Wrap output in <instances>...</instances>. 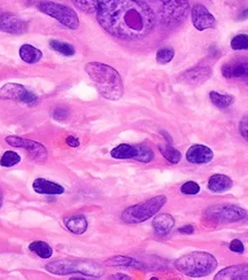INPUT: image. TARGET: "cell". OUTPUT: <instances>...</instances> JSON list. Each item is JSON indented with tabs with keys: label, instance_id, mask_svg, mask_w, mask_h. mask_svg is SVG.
<instances>
[{
	"label": "cell",
	"instance_id": "6da1fadb",
	"mask_svg": "<svg viewBox=\"0 0 248 280\" xmlns=\"http://www.w3.org/2000/svg\"><path fill=\"white\" fill-rule=\"evenodd\" d=\"M97 19L108 34L124 40L145 38L155 25L154 13L141 0H108L99 8Z\"/></svg>",
	"mask_w": 248,
	"mask_h": 280
},
{
	"label": "cell",
	"instance_id": "7a4b0ae2",
	"mask_svg": "<svg viewBox=\"0 0 248 280\" xmlns=\"http://www.w3.org/2000/svg\"><path fill=\"white\" fill-rule=\"evenodd\" d=\"M85 71L105 99L116 101L123 96V80L119 71L113 67L101 62H89L85 66Z\"/></svg>",
	"mask_w": 248,
	"mask_h": 280
},
{
	"label": "cell",
	"instance_id": "3957f363",
	"mask_svg": "<svg viewBox=\"0 0 248 280\" xmlns=\"http://www.w3.org/2000/svg\"><path fill=\"white\" fill-rule=\"evenodd\" d=\"M175 268L190 278H204L216 270L217 261L207 251H192L176 260Z\"/></svg>",
	"mask_w": 248,
	"mask_h": 280
},
{
	"label": "cell",
	"instance_id": "277c9868",
	"mask_svg": "<svg viewBox=\"0 0 248 280\" xmlns=\"http://www.w3.org/2000/svg\"><path fill=\"white\" fill-rule=\"evenodd\" d=\"M49 273L56 275H68L78 273L91 278H100L103 274V269L96 262L84 260H57L45 265Z\"/></svg>",
	"mask_w": 248,
	"mask_h": 280
},
{
	"label": "cell",
	"instance_id": "5b68a950",
	"mask_svg": "<svg viewBox=\"0 0 248 280\" xmlns=\"http://www.w3.org/2000/svg\"><path fill=\"white\" fill-rule=\"evenodd\" d=\"M167 197L157 195L150 199V200L144 201L138 205L131 206L122 213L121 218L127 224H139L144 223L152 218L162 209L166 205Z\"/></svg>",
	"mask_w": 248,
	"mask_h": 280
},
{
	"label": "cell",
	"instance_id": "8992f818",
	"mask_svg": "<svg viewBox=\"0 0 248 280\" xmlns=\"http://www.w3.org/2000/svg\"><path fill=\"white\" fill-rule=\"evenodd\" d=\"M38 8L40 12L52 16L53 19H56L61 24L67 26V28L76 30L79 26L78 15L76 14L74 10H71L68 6L48 2V0H44V2H40L38 4Z\"/></svg>",
	"mask_w": 248,
	"mask_h": 280
},
{
	"label": "cell",
	"instance_id": "52a82bcc",
	"mask_svg": "<svg viewBox=\"0 0 248 280\" xmlns=\"http://www.w3.org/2000/svg\"><path fill=\"white\" fill-rule=\"evenodd\" d=\"M160 16L162 23L166 25H176L187 16L190 11L188 0H162Z\"/></svg>",
	"mask_w": 248,
	"mask_h": 280
},
{
	"label": "cell",
	"instance_id": "ba28073f",
	"mask_svg": "<svg viewBox=\"0 0 248 280\" xmlns=\"http://www.w3.org/2000/svg\"><path fill=\"white\" fill-rule=\"evenodd\" d=\"M206 217L216 223H236L247 217L242 208L234 205H215L206 210Z\"/></svg>",
	"mask_w": 248,
	"mask_h": 280
},
{
	"label": "cell",
	"instance_id": "9c48e42d",
	"mask_svg": "<svg viewBox=\"0 0 248 280\" xmlns=\"http://www.w3.org/2000/svg\"><path fill=\"white\" fill-rule=\"evenodd\" d=\"M0 99L2 100L17 101L24 105L33 106L38 102V97L26 90L23 85L16 83H7L0 89Z\"/></svg>",
	"mask_w": 248,
	"mask_h": 280
},
{
	"label": "cell",
	"instance_id": "30bf717a",
	"mask_svg": "<svg viewBox=\"0 0 248 280\" xmlns=\"http://www.w3.org/2000/svg\"><path fill=\"white\" fill-rule=\"evenodd\" d=\"M6 143L12 147L24 148L29 153L31 159L36 162H39V163H43L47 160L48 153L46 148L42 144L34 142V140L17 137V135H10V137L6 138Z\"/></svg>",
	"mask_w": 248,
	"mask_h": 280
},
{
	"label": "cell",
	"instance_id": "8fae6325",
	"mask_svg": "<svg viewBox=\"0 0 248 280\" xmlns=\"http://www.w3.org/2000/svg\"><path fill=\"white\" fill-rule=\"evenodd\" d=\"M211 76V67L206 62L198 63L180 75L179 79L190 85H200Z\"/></svg>",
	"mask_w": 248,
	"mask_h": 280
},
{
	"label": "cell",
	"instance_id": "7c38bea8",
	"mask_svg": "<svg viewBox=\"0 0 248 280\" xmlns=\"http://www.w3.org/2000/svg\"><path fill=\"white\" fill-rule=\"evenodd\" d=\"M191 17L193 25L199 31L214 28L216 25V19L214 15L201 4H197V5L193 6L191 10Z\"/></svg>",
	"mask_w": 248,
	"mask_h": 280
},
{
	"label": "cell",
	"instance_id": "4fadbf2b",
	"mask_svg": "<svg viewBox=\"0 0 248 280\" xmlns=\"http://www.w3.org/2000/svg\"><path fill=\"white\" fill-rule=\"evenodd\" d=\"M225 78H242L248 77V59L236 58L225 62L221 68Z\"/></svg>",
	"mask_w": 248,
	"mask_h": 280
},
{
	"label": "cell",
	"instance_id": "5bb4252c",
	"mask_svg": "<svg viewBox=\"0 0 248 280\" xmlns=\"http://www.w3.org/2000/svg\"><path fill=\"white\" fill-rule=\"evenodd\" d=\"M0 31L13 35H21L26 31V23L13 13L0 11Z\"/></svg>",
	"mask_w": 248,
	"mask_h": 280
},
{
	"label": "cell",
	"instance_id": "9a60e30c",
	"mask_svg": "<svg viewBox=\"0 0 248 280\" xmlns=\"http://www.w3.org/2000/svg\"><path fill=\"white\" fill-rule=\"evenodd\" d=\"M214 159V153L205 145H193L186 152V160L193 164H206Z\"/></svg>",
	"mask_w": 248,
	"mask_h": 280
},
{
	"label": "cell",
	"instance_id": "2e32d148",
	"mask_svg": "<svg viewBox=\"0 0 248 280\" xmlns=\"http://www.w3.org/2000/svg\"><path fill=\"white\" fill-rule=\"evenodd\" d=\"M215 280H248V264L228 266L214 277Z\"/></svg>",
	"mask_w": 248,
	"mask_h": 280
},
{
	"label": "cell",
	"instance_id": "e0dca14e",
	"mask_svg": "<svg viewBox=\"0 0 248 280\" xmlns=\"http://www.w3.org/2000/svg\"><path fill=\"white\" fill-rule=\"evenodd\" d=\"M33 188L36 193L44 194V195H60V194L65 193V188L60 184L44 178L35 179L33 183Z\"/></svg>",
	"mask_w": 248,
	"mask_h": 280
},
{
	"label": "cell",
	"instance_id": "ac0fdd59",
	"mask_svg": "<svg viewBox=\"0 0 248 280\" xmlns=\"http://www.w3.org/2000/svg\"><path fill=\"white\" fill-rule=\"evenodd\" d=\"M233 180L227 175L215 174L208 180V188L213 193H224L231 189Z\"/></svg>",
	"mask_w": 248,
	"mask_h": 280
},
{
	"label": "cell",
	"instance_id": "d6986e66",
	"mask_svg": "<svg viewBox=\"0 0 248 280\" xmlns=\"http://www.w3.org/2000/svg\"><path fill=\"white\" fill-rule=\"evenodd\" d=\"M139 147L129 144H121L111 151V156L117 160H137L139 156Z\"/></svg>",
	"mask_w": 248,
	"mask_h": 280
},
{
	"label": "cell",
	"instance_id": "ffe728a7",
	"mask_svg": "<svg viewBox=\"0 0 248 280\" xmlns=\"http://www.w3.org/2000/svg\"><path fill=\"white\" fill-rule=\"evenodd\" d=\"M152 225L154 231L159 236H166V234H168L173 230L175 225V219L169 214H160L153 220Z\"/></svg>",
	"mask_w": 248,
	"mask_h": 280
},
{
	"label": "cell",
	"instance_id": "44dd1931",
	"mask_svg": "<svg viewBox=\"0 0 248 280\" xmlns=\"http://www.w3.org/2000/svg\"><path fill=\"white\" fill-rule=\"evenodd\" d=\"M20 58L23 60L25 63H29V65H34V63H37L40 59L43 57L42 51H39L38 48L30 44H24L20 47Z\"/></svg>",
	"mask_w": 248,
	"mask_h": 280
},
{
	"label": "cell",
	"instance_id": "7402d4cb",
	"mask_svg": "<svg viewBox=\"0 0 248 280\" xmlns=\"http://www.w3.org/2000/svg\"><path fill=\"white\" fill-rule=\"evenodd\" d=\"M66 228L74 234H83L88 229V220L83 215H76L65 220Z\"/></svg>",
	"mask_w": 248,
	"mask_h": 280
},
{
	"label": "cell",
	"instance_id": "603a6c76",
	"mask_svg": "<svg viewBox=\"0 0 248 280\" xmlns=\"http://www.w3.org/2000/svg\"><path fill=\"white\" fill-rule=\"evenodd\" d=\"M106 2L108 0H74V4L82 12L93 14V13H97Z\"/></svg>",
	"mask_w": 248,
	"mask_h": 280
},
{
	"label": "cell",
	"instance_id": "cb8c5ba5",
	"mask_svg": "<svg viewBox=\"0 0 248 280\" xmlns=\"http://www.w3.org/2000/svg\"><path fill=\"white\" fill-rule=\"evenodd\" d=\"M209 99L216 107L221 108V109H225V108L233 105L234 102V98L232 96H229V94H221L216 91L209 92Z\"/></svg>",
	"mask_w": 248,
	"mask_h": 280
},
{
	"label": "cell",
	"instance_id": "d4e9b609",
	"mask_svg": "<svg viewBox=\"0 0 248 280\" xmlns=\"http://www.w3.org/2000/svg\"><path fill=\"white\" fill-rule=\"evenodd\" d=\"M29 249L38 255L40 259H49L53 255V249L48 243L44 241H34L30 243Z\"/></svg>",
	"mask_w": 248,
	"mask_h": 280
},
{
	"label": "cell",
	"instance_id": "484cf974",
	"mask_svg": "<svg viewBox=\"0 0 248 280\" xmlns=\"http://www.w3.org/2000/svg\"><path fill=\"white\" fill-rule=\"evenodd\" d=\"M159 151L161 154L163 155L164 159L168 162H170L171 164H177L180 161V159H182V154H180V152L170 145H160Z\"/></svg>",
	"mask_w": 248,
	"mask_h": 280
},
{
	"label": "cell",
	"instance_id": "4316f807",
	"mask_svg": "<svg viewBox=\"0 0 248 280\" xmlns=\"http://www.w3.org/2000/svg\"><path fill=\"white\" fill-rule=\"evenodd\" d=\"M49 46H51L54 51L62 54L65 57H73L75 54V48L71 44L59 42V40H51L49 42Z\"/></svg>",
	"mask_w": 248,
	"mask_h": 280
},
{
	"label": "cell",
	"instance_id": "83f0119b",
	"mask_svg": "<svg viewBox=\"0 0 248 280\" xmlns=\"http://www.w3.org/2000/svg\"><path fill=\"white\" fill-rule=\"evenodd\" d=\"M21 156L17 154V153L13 151H7L4 153V155L0 159V165L5 166V168H11V166H14L17 163H20Z\"/></svg>",
	"mask_w": 248,
	"mask_h": 280
},
{
	"label": "cell",
	"instance_id": "f1b7e54d",
	"mask_svg": "<svg viewBox=\"0 0 248 280\" xmlns=\"http://www.w3.org/2000/svg\"><path fill=\"white\" fill-rule=\"evenodd\" d=\"M106 263L111 266H114V268H116V266L128 268V266L136 264V261L128 256H114V257H111L109 260H107Z\"/></svg>",
	"mask_w": 248,
	"mask_h": 280
},
{
	"label": "cell",
	"instance_id": "f546056e",
	"mask_svg": "<svg viewBox=\"0 0 248 280\" xmlns=\"http://www.w3.org/2000/svg\"><path fill=\"white\" fill-rule=\"evenodd\" d=\"M231 48L234 51H248V35L234 36L231 40Z\"/></svg>",
	"mask_w": 248,
	"mask_h": 280
},
{
	"label": "cell",
	"instance_id": "4dcf8cb0",
	"mask_svg": "<svg viewBox=\"0 0 248 280\" xmlns=\"http://www.w3.org/2000/svg\"><path fill=\"white\" fill-rule=\"evenodd\" d=\"M175 57V51L171 47H162L156 53V61L160 65H167Z\"/></svg>",
	"mask_w": 248,
	"mask_h": 280
},
{
	"label": "cell",
	"instance_id": "1f68e13d",
	"mask_svg": "<svg viewBox=\"0 0 248 280\" xmlns=\"http://www.w3.org/2000/svg\"><path fill=\"white\" fill-rule=\"evenodd\" d=\"M154 159V153L150 147L141 146L139 147V156L137 161L143 162V163H150Z\"/></svg>",
	"mask_w": 248,
	"mask_h": 280
},
{
	"label": "cell",
	"instance_id": "d6a6232c",
	"mask_svg": "<svg viewBox=\"0 0 248 280\" xmlns=\"http://www.w3.org/2000/svg\"><path fill=\"white\" fill-rule=\"evenodd\" d=\"M180 192L185 194V195H197L200 192V186L196 182H186L182 185Z\"/></svg>",
	"mask_w": 248,
	"mask_h": 280
},
{
	"label": "cell",
	"instance_id": "836d02e7",
	"mask_svg": "<svg viewBox=\"0 0 248 280\" xmlns=\"http://www.w3.org/2000/svg\"><path fill=\"white\" fill-rule=\"evenodd\" d=\"M230 250L233 253H237V254H242L245 251V246L243 243L239 240V239H234L231 242H230Z\"/></svg>",
	"mask_w": 248,
	"mask_h": 280
},
{
	"label": "cell",
	"instance_id": "e575fe53",
	"mask_svg": "<svg viewBox=\"0 0 248 280\" xmlns=\"http://www.w3.org/2000/svg\"><path fill=\"white\" fill-rule=\"evenodd\" d=\"M239 132H240L241 137L248 142V116H245L239 123Z\"/></svg>",
	"mask_w": 248,
	"mask_h": 280
},
{
	"label": "cell",
	"instance_id": "d590c367",
	"mask_svg": "<svg viewBox=\"0 0 248 280\" xmlns=\"http://www.w3.org/2000/svg\"><path fill=\"white\" fill-rule=\"evenodd\" d=\"M68 116H69V113L68 110L65 109V108H56L53 111V117L57 121H65L68 119Z\"/></svg>",
	"mask_w": 248,
	"mask_h": 280
},
{
	"label": "cell",
	"instance_id": "8d00e7d4",
	"mask_svg": "<svg viewBox=\"0 0 248 280\" xmlns=\"http://www.w3.org/2000/svg\"><path fill=\"white\" fill-rule=\"evenodd\" d=\"M195 230H196V228L193 227V225L188 224V225H185V227L179 228L178 232L182 234H192V233H195Z\"/></svg>",
	"mask_w": 248,
	"mask_h": 280
},
{
	"label": "cell",
	"instance_id": "74e56055",
	"mask_svg": "<svg viewBox=\"0 0 248 280\" xmlns=\"http://www.w3.org/2000/svg\"><path fill=\"white\" fill-rule=\"evenodd\" d=\"M66 143H67V145L70 147H74V148L79 146V140L76 137H74V135H69V137H67Z\"/></svg>",
	"mask_w": 248,
	"mask_h": 280
},
{
	"label": "cell",
	"instance_id": "f35d334b",
	"mask_svg": "<svg viewBox=\"0 0 248 280\" xmlns=\"http://www.w3.org/2000/svg\"><path fill=\"white\" fill-rule=\"evenodd\" d=\"M109 279H122V280H128L130 279L129 275L127 274H123V273H116V274H113L109 277Z\"/></svg>",
	"mask_w": 248,
	"mask_h": 280
},
{
	"label": "cell",
	"instance_id": "ab89813d",
	"mask_svg": "<svg viewBox=\"0 0 248 280\" xmlns=\"http://www.w3.org/2000/svg\"><path fill=\"white\" fill-rule=\"evenodd\" d=\"M248 19V8H245V10H243L240 14H239V20H247Z\"/></svg>",
	"mask_w": 248,
	"mask_h": 280
},
{
	"label": "cell",
	"instance_id": "60d3db41",
	"mask_svg": "<svg viewBox=\"0 0 248 280\" xmlns=\"http://www.w3.org/2000/svg\"><path fill=\"white\" fill-rule=\"evenodd\" d=\"M2 206H3V194L0 192V208H2Z\"/></svg>",
	"mask_w": 248,
	"mask_h": 280
}]
</instances>
